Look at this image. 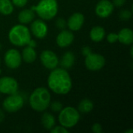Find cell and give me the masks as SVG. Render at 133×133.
I'll use <instances>...</instances> for the list:
<instances>
[{
    "label": "cell",
    "mask_w": 133,
    "mask_h": 133,
    "mask_svg": "<svg viewBox=\"0 0 133 133\" xmlns=\"http://www.w3.org/2000/svg\"><path fill=\"white\" fill-rule=\"evenodd\" d=\"M74 38L75 37L72 31L63 29L56 37V44L58 47L65 48L72 44Z\"/></svg>",
    "instance_id": "obj_13"
},
{
    "label": "cell",
    "mask_w": 133,
    "mask_h": 133,
    "mask_svg": "<svg viewBox=\"0 0 133 133\" xmlns=\"http://www.w3.org/2000/svg\"><path fill=\"white\" fill-rule=\"evenodd\" d=\"M5 119V113L4 111L0 108V123H2Z\"/></svg>",
    "instance_id": "obj_33"
},
{
    "label": "cell",
    "mask_w": 133,
    "mask_h": 133,
    "mask_svg": "<svg viewBox=\"0 0 133 133\" xmlns=\"http://www.w3.org/2000/svg\"><path fill=\"white\" fill-rule=\"evenodd\" d=\"M0 94H1V93H0Z\"/></svg>",
    "instance_id": "obj_39"
},
{
    "label": "cell",
    "mask_w": 133,
    "mask_h": 133,
    "mask_svg": "<svg viewBox=\"0 0 133 133\" xmlns=\"http://www.w3.org/2000/svg\"><path fill=\"white\" fill-rule=\"evenodd\" d=\"M1 49H2V44H0V50H1Z\"/></svg>",
    "instance_id": "obj_36"
},
{
    "label": "cell",
    "mask_w": 133,
    "mask_h": 133,
    "mask_svg": "<svg viewBox=\"0 0 133 133\" xmlns=\"http://www.w3.org/2000/svg\"><path fill=\"white\" fill-rule=\"evenodd\" d=\"M35 12L31 9H26L20 11L18 14V20L21 24H28L33 21Z\"/></svg>",
    "instance_id": "obj_17"
},
{
    "label": "cell",
    "mask_w": 133,
    "mask_h": 133,
    "mask_svg": "<svg viewBox=\"0 0 133 133\" xmlns=\"http://www.w3.org/2000/svg\"><path fill=\"white\" fill-rule=\"evenodd\" d=\"M126 0H113L112 3L114 5V6L116 7H122L125 4Z\"/></svg>",
    "instance_id": "obj_31"
},
{
    "label": "cell",
    "mask_w": 133,
    "mask_h": 133,
    "mask_svg": "<svg viewBox=\"0 0 133 133\" xmlns=\"http://www.w3.org/2000/svg\"><path fill=\"white\" fill-rule=\"evenodd\" d=\"M81 52H82V54H83L84 56H87V55H89L90 53H92V49H91L90 47H88V46H85V47H83V48H82Z\"/></svg>",
    "instance_id": "obj_30"
},
{
    "label": "cell",
    "mask_w": 133,
    "mask_h": 133,
    "mask_svg": "<svg viewBox=\"0 0 133 133\" xmlns=\"http://www.w3.org/2000/svg\"><path fill=\"white\" fill-rule=\"evenodd\" d=\"M93 132L94 133H101L103 129H102V125L100 124V123H94L93 125H92V128H91Z\"/></svg>",
    "instance_id": "obj_29"
},
{
    "label": "cell",
    "mask_w": 133,
    "mask_h": 133,
    "mask_svg": "<svg viewBox=\"0 0 133 133\" xmlns=\"http://www.w3.org/2000/svg\"><path fill=\"white\" fill-rule=\"evenodd\" d=\"M58 113V122L60 125L67 129L76 125L80 119L79 112L74 107L68 106L62 108Z\"/></svg>",
    "instance_id": "obj_5"
},
{
    "label": "cell",
    "mask_w": 133,
    "mask_h": 133,
    "mask_svg": "<svg viewBox=\"0 0 133 133\" xmlns=\"http://www.w3.org/2000/svg\"><path fill=\"white\" fill-rule=\"evenodd\" d=\"M51 103V94L45 87L36 88L30 95L29 104L30 108L37 111H44L49 108Z\"/></svg>",
    "instance_id": "obj_2"
},
{
    "label": "cell",
    "mask_w": 133,
    "mask_h": 133,
    "mask_svg": "<svg viewBox=\"0 0 133 133\" xmlns=\"http://www.w3.org/2000/svg\"><path fill=\"white\" fill-rule=\"evenodd\" d=\"M41 122L43 127L46 130H51L55 125V117L48 112H44L41 118Z\"/></svg>",
    "instance_id": "obj_20"
},
{
    "label": "cell",
    "mask_w": 133,
    "mask_h": 133,
    "mask_svg": "<svg viewBox=\"0 0 133 133\" xmlns=\"http://www.w3.org/2000/svg\"><path fill=\"white\" fill-rule=\"evenodd\" d=\"M84 16L81 12H75L71 15L66 22V25L71 31H77L81 29L84 23Z\"/></svg>",
    "instance_id": "obj_14"
},
{
    "label": "cell",
    "mask_w": 133,
    "mask_h": 133,
    "mask_svg": "<svg viewBox=\"0 0 133 133\" xmlns=\"http://www.w3.org/2000/svg\"><path fill=\"white\" fill-rule=\"evenodd\" d=\"M4 62L5 65L11 69L19 68L22 62V56L20 52L15 48L9 49L5 53Z\"/></svg>",
    "instance_id": "obj_8"
},
{
    "label": "cell",
    "mask_w": 133,
    "mask_h": 133,
    "mask_svg": "<svg viewBox=\"0 0 133 133\" xmlns=\"http://www.w3.org/2000/svg\"><path fill=\"white\" fill-rule=\"evenodd\" d=\"M114 7L112 2L109 0H101L96 5L95 12L100 18H107L112 14Z\"/></svg>",
    "instance_id": "obj_12"
},
{
    "label": "cell",
    "mask_w": 133,
    "mask_h": 133,
    "mask_svg": "<svg viewBox=\"0 0 133 133\" xmlns=\"http://www.w3.org/2000/svg\"><path fill=\"white\" fill-rule=\"evenodd\" d=\"M105 58L102 55L90 53L86 56L85 65L90 71H99L105 65Z\"/></svg>",
    "instance_id": "obj_7"
},
{
    "label": "cell",
    "mask_w": 133,
    "mask_h": 133,
    "mask_svg": "<svg viewBox=\"0 0 133 133\" xmlns=\"http://www.w3.org/2000/svg\"><path fill=\"white\" fill-rule=\"evenodd\" d=\"M94 103L90 99H83L82 100L78 105V111L82 114L90 113L94 109Z\"/></svg>",
    "instance_id": "obj_22"
},
{
    "label": "cell",
    "mask_w": 133,
    "mask_h": 133,
    "mask_svg": "<svg viewBox=\"0 0 133 133\" xmlns=\"http://www.w3.org/2000/svg\"><path fill=\"white\" fill-rule=\"evenodd\" d=\"M75 63V55L72 51H67L64 53L60 60L61 68L65 69H71Z\"/></svg>",
    "instance_id": "obj_16"
},
{
    "label": "cell",
    "mask_w": 133,
    "mask_h": 133,
    "mask_svg": "<svg viewBox=\"0 0 133 133\" xmlns=\"http://www.w3.org/2000/svg\"><path fill=\"white\" fill-rule=\"evenodd\" d=\"M24 104L23 97L17 92L9 94L3 101L2 107L4 110L9 113L16 112L20 110Z\"/></svg>",
    "instance_id": "obj_6"
},
{
    "label": "cell",
    "mask_w": 133,
    "mask_h": 133,
    "mask_svg": "<svg viewBox=\"0 0 133 133\" xmlns=\"http://www.w3.org/2000/svg\"><path fill=\"white\" fill-rule=\"evenodd\" d=\"M132 13L130 10L124 9L119 12V18L122 20H129L132 17Z\"/></svg>",
    "instance_id": "obj_24"
},
{
    "label": "cell",
    "mask_w": 133,
    "mask_h": 133,
    "mask_svg": "<svg viewBox=\"0 0 133 133\" xmlns=\"http://www.w3.org/2000/svg\"><path fill=\"white\" fill-rule=\"evenodd\" d=\"M118 41L120 43L130 45L133 43V32L130 28H123L118 33Z\"/></svg>",
    "instance_id": "obj_15"
},
{
    "label": "cell",
    "mask_w": 133,
    "mask_h": 133,
    "mask_svg": "<svg viewBox=\"0 0 133 133\" xmlns=\"http://www.w3.org/2000/svg\"><path fill=\"white\" fill-rule=\"evenodd\" d=\"M18 89V82L13 77L3 76L0 78V93L9 95L16 93Z\"/></svg>",
    "instance_id": "obj_9"
},
{
    "label": "cell",
    "mask_w": 133,
    "mask_h": 133,
    "mask_svg": "<svg viewBox=\"0 0 133 133\" xmlns=\"http://www.w3.org/2000/svg\"><path fill=\"white\" fill-rule=\"evenodd\" d=\"M66 24H67L66 23V21L63 18H58L55 21V26L58 29H61V30L65 29V27L66 26Z\"/></svg>",
    "instance_id": "obj_26"
},
{
    "label": "cell",
    "mask_w": 133,
    "mask_h": 133,
    "mask_svg": "<svg viewBox=\"0 0 133 133\" xmlns=\"http://www.w3.org/2000/svg\"><path fill=\"white\" fill-rule=\"evenodd\" d=\"M11 1L13 5L16 7H19V8L24 7L27 4V2H28V0H11Z\"/></svg>",
    "instance_id": "obj_28"
},
{
    "label": "cell",
    "mask_w": 133,
    "mask_h": 133,
    "mask_svg": "<svg viewBox=\"0 0 133 133\" xmlns=\"http://www.w3.org/2000/svg\"><path fill=\"white\" fill-rule=\"evenodd\" d=\"M14 5L11 0H0V13L8 16L12 13Z\"/></svg>",
    "instance_id": "obj_21"
},
{
    "label": "cell",
    "mask_w": 133,
    "mask_h": 133,
    "mask_svg": "<svg viewBox=\"0 0 133 133\" xmlns=\"http://www.w3.org/2000/svg\"><path fill=\"white\" fill-rule=\"evenodd\" d=\"M130 54H131V56L132 57V48H131V50H130Z\"/></svg>",
    "instance_id": "obj_34"
},
{
    "label": "cell",
    "mask_w": 133,
    "mask_h": 133,
    "mask_svg": "<svg viewBox=\"0 0 133 133\" xmlns=\"http://www.w3.org/2000/svg\"><path fill=\"white\" fill-rule=\"evenodd\" d=\"M30 31L36 38L43 39L48 34V27L43 19H37L31 23Z\"/></svg>",
    "instance_id": "obj_11"
},
{
    "label": "cell",
    "mask_w": 133,
    "mask_h": 133,
    "mask_svg": "<svg viewBox=\"0 0 133 133\" xmlns=\"http://www.w3.org/2000/svg\"><path fill=\"white\" fill-rule=\"evenodd\" d=\"M27 46H30V47H32V48H35V47L37 46V42H36L34 40L30 39V41H29L28 44H27Z\"/></svg>",
    "instance_id": "obj_32"
},
{
    "label": "cell",
    "mask_w": 133,
    "mask_h": 133,
    "mask_svg": "<svg viewBox=\"0 0 133 133\" xmlns=\"http://www.w3.org/2000/svg\"><path fill=\"white\" fill-rule=\"evenodd\" d=\"M105 30L101 26L92 27L90 32V37L94 42H101L105 37Z\"/></svg>",
    "instance_id": "obj_18"
},
{
    "label": "cell",
    "mask_w": 133,
    "mask_h": 133,
    "mask_svg": "<svg viewBox=\"0 0 133 133\" xmlns=\"http://www.w3.org/2000/svg\"><path fill=\"white\" fill-rule=\"evenodd\" d=\"M48 88L56 94L65 95L70 92L72 82L69 73L62 68H55L51 70L48 77Z\"/></svg>",
    "instance_id": "obj_1"
},
{
    "label": "cell",
    "mask_w": 133,
    "mask_h": 133,
    "mask_svg": "<svg viewBox=\"0 0 133 133\" xmlns=\"http://www.w3.org/2000/svg\"><path fill=\"white\" fill-rule=\"evenodd\" d=\"M8 37L10 43L16 47L27 45L31 39V33L24 24L14 25L9 31Z\"/></svg>",
    "instance_id": "obj_3"
},
{
    "label": "cell",
    "mask_w": 133,
    "mask_h": 133,
    "mask_svg": "<svg viewBox=\"0 0 133 133\" xmlns=\"http://www.w3.org/2000/svg\"><path fill=\"white\" fill-rule=\"evenodd\" d=\"M0 64H1V59H0Z\"/></svg>",
    "instance_id": "obj_37"
},
{
    "label": "cell",
    "mask_w": 133,
    "mask_h": 133,
    "mask_svg": "<svg viewBox=\"0 0 133 133\" xmlns=\"http://www.w3.org/2000/svg\"><path fill=\"white\" fill-rule=\"evenodd\" d=\"M107 41L111 44H114V43L117 42L118 41V34L113 33V32L108 34V35L107 36Z\"/></svg>",
    "instance_id": "obj_27"
},
{
    "label": "cell",
    "mask_w": 133,
    "mask_h": 133,
    "mask_svg": "<svg viewBox=\"0 0 133 133\" xmlns=\"http://www.w3.org/2000/svg\"><path fill=\"white\" fill-rule=\"evenodd\" d=\"M40 59L44 67L50 70L57 68L59 63L57 55L51 50H44L41 53Z\"/></svg>",
    "instance_id": "obj_10"
},
{
    "label": "cell",
    "mask_w": 133,
    "mask_h": 133,
    "mask_svg": "<svg viewBox=\"0 0 133 133\" xmlns=\"http://www.w3.org/2000/svg\"><path fill=\"white\" fill-rule=\"evenodd\" d=\"M50 132L51 133H68L69 132V130L60 125H57V126L55 125L50 130Z\"/></svg>",
    "instance_id": "obj_25"
},
{
    "label": "cell",
    "mask_w": 133,
    "mask_h": 133,
    "mask_svg": "<svg viewBox=\"0 0 133 133\" xmlns=\"http://www.w3.org/2000/svg\"><path fill=\"white\" fill-rule=\"evenodd\" d=\"M22 59L26 63H32L37 58V52L34 48L26 45L22 51Z\"/></svg>",
    "instance_id": "obj_19"
},
{
    "label": "cell",
    "mask_w": 133,
    "mask_h": 133,
    "mask_svg": "<svg viewBox=\"0 0 133 133\" xmlns=\"http://www.w3.org/2000/svg\"><path fill=\"white\" fill-rule=\"evenodd\" d=\"M43 20H51L58 12L57 0H40L37 5L30 8Z\"/></svg>",
    "instance_id": "obj_4"
},
{
    "label": "cell",
    "mask_w": 133,
    "mask_h": 133,
    "mask_svg": "<svg viewBox=\"0 0 133 133\" xmlns=\"http://www.w3.org/2000/svg\"><path fill=\"white\" fill-rule=\"evenodd\" d=\"M0 74H1V70H0Z\"/></svg>",
    "instance_id": "obj_38"
},
{
    "label": "cell",
    "mask_w": 133,
    "mask_h": 133,
    "mask_svg": "<svg viewBox=\"0 0 133 133\" xmlns=\"http://www.w3.org/2000/svg\"><path fill=\"white\" fill-rule=\"evenodd\" d=\"M49 108H51V110L53 112H59L62 109L63 105L59 101H53V102H51L50 103Z\"/></svg>",
    "instance_id": "obj_23"
},
{
    "label": "cell",
    "mask_w": 133,
    "mask_h": 133,
    "mask_svg": "<svg viewBox=\"0 0 133 133\" xmlns=\"http://www.w3.org/2000/svg\"><path fill=\"white\" fill-rule=\"evenodd\" d=\"M132 132H133L132 129H130V130H129V131H126V132H127V133H129V132L132 133Z\"/></svg>",
    "instance_id": "obj_35"
}]
</instances>
